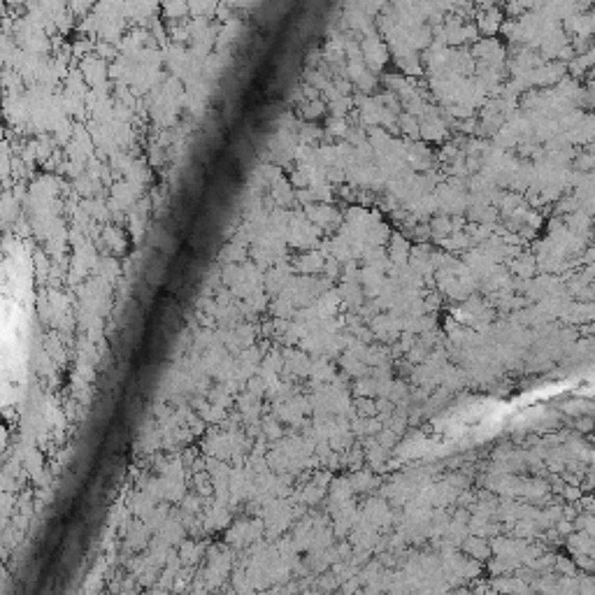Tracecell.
<instances>
[{"mask_svg": "<svg viewBox=\"0 0 595 595\" xmlns=\"http://www.w3.org/2000/svg\"><path fill=\"white\" fill-rule=\"evenodd\" d=\"M26 286L19 273V256L0 268V403L19 396L26 353Z\"/></svg>", "mask_w": 595, "mask_h": 595, "instance_id": "6da1fadb", "label": "cell"}]
</instances>
